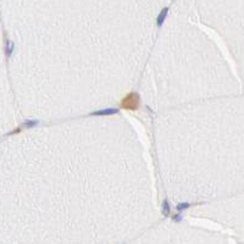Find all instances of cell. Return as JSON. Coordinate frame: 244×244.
<instances>
[{"label": "cell", "instance_id": "6da1fadb", "mask_svg": "<svg viewBox=\"0 0 244 244\" xmlns=\"http://www.w3.org/2000/svg\"><path fill=\"white\" fill-rule=\"evenodd\" d=\"M117 111H118L117 109H104V110H100V111H94L92 115L93 116H108V115L116 114Z\"/></svg>", "mask_w": 244, "mask_h": 244}, {"label": "cell", "instance_id": "277c9868", "mask_svg": "<svg viewBox=\"0 0 244 244\" xmlns=\"http://www.w3.org/2000/svg\"><path fill=\"white\" fill-rule=\"evenodd\" d=\"M188 206H189V204H187V203L184 204V203H183V204H178V205H177V209H178V210L181 211V210H183V209L188 208Z\"/></svg>", "mask_w": 244, "mask_h": 244}, {"label": "cell", "instance_id": "5b68a950", "mask_svg": "<svg viewBox=\"0 0 244 244\" xmlns=\"http://www.w3.org/2000/svg\"><path fill=\"white\" fill-rule=\"evenodd\" d=\"M36 124V122H27V123H24V126L26 127H33Z\"/></svg>", "mask_w": 244, "mask_h": 244}, {"label": "cell", "instance_id": "7a4b0ae2", "mask_svg": "<svg viewBox=\"0 0 244 244\" xmlns=\"http://www.w3.org/2000/svg\"><path fill=\"white\" fill-rule=\"evenodd\" d=\"M167 11H168L167 8H164L162 10H161L160 15L157 16V24H159V26H161V24H162V22H164V20H165V17H166V15H167Z\"/></svg>", "mask_w": 244, "mask_h": 244}, {"label": "cell", "instance_id": "3957f363", "mask_svg": "<svg viewBox=\"0 0 244 244\" xmlns=\"http://www.w3.org/2000/svg\"><path fill=\"white\" fill-rule=\"evenodd\" d=\"M164 214L165 215H168V212H170V208H168V203L166 201V200H164Z\"/></svg>", "mask_w": 244, "mask_h": 244}]
</instances>
